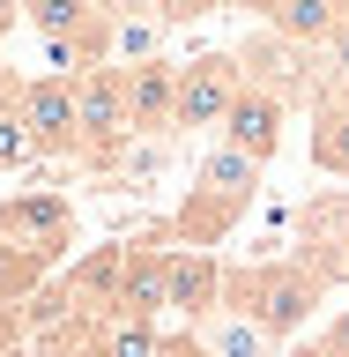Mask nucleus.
Wrapping results in <instances>:
<instances>
[{
    "instance_id": "f257e3e1",
    "label": "nucleus",
    "mask_w": 349,
    "mask_h": 357,
    "mask_svg": "<svg viewBox=\"0 0 349 357\" xmlns=\"http://www.w3.org/2000/svg\"><path fill=\"white\" fill-rule=\"evenodd\" d=\"M67 245H75V208L60 194H8L0 201V305H22L67 261Z\"/></svg>"
},
{
    "instance_id": "f03ea898",
    "label": "nucleus",
    "mask_w": 349,
    "mask_h": 357,
    "mask_svg": "<svg viewBox=\"0 0 349 357\" xmlns=\"http://www.w3.org/2000/svg\"><path fill=\"white\" fill-rule=\"evenodd\" d=\"M327 298V268L312 261H253V268H223V305L245 312L267 342H290Z\"/></svg>"
},
{
    "instance_id": "7ed1b4c3",
    "label": "nucleus",
    "mask_w": 349,
    "mask_h": 357,
    "mask_svg": "<svg viewBox=\"0 0 349 357\" xmlns=\"http://www.w3.org/2000/svg\"><path fill=\"white\" fill-rule=\"evenodd\" d=\"M253 194H261V164L238 156L231 142H216V149L194 164V186H186V201H178V238L194 245V253H208V245L253 208Z\"/></svg>"
},
{
    "instance_id": "20e7f679",
    "label": "nucleus",
    "mask_w": 349,
    "mask_h": 357,
    "mask_svg": "<svg viewBox=\"0 0 349 357\" xmlns=\"http://www.w3.org/2000/svg\"><path fill=\"white\" fill-rule=\"evenodd\" d=\"M75 127H82V164L119 172L134 127H127V75H119L111 60L89 67V75H75Z\"/></svg>"
},
{
    "instance_id": "39448f33",
    "label": "nucleus",
    "mask_w": 349,
    "mask_h": 357,
    "mask_svg": "<svg viewBox=\"0 0 349 357\" xmlns=\"http://www.w3.org/2000/svg\"><path fill=\"white\" fill-rule=\"evenodd\" d=\"M238 89H245V67H238V52H201V60H186V67H178L171 134H216Z\"/></svg>"
},
{
    "instance_id": "423d86ee",
    "label": "nucleus",
    "mask_w": 349,
    "mask_h": 357,
    "mask_svg": "<svg viewBox=\"0 0 349 357\" xmlns=\"http://www.w3.org/2000/svg\"><path fill=\"white\" fill-rule=\"evenodd\" d=\"M22 119V142L30 156H82V127H75V82L60 75H30V82L8 89Z\"/></svg>"
},
{
    "instance_id": "0eeeda50",
    "label": "nucleus",
    "mask_w": 349,
    "mask_h": 357,
    "mask_svg": "<svg viewBox=\"0 0 349 357\" xmlns=\"http://www.w3.org/2000/svg\"><path fill=\"white\" fill-rule=\"evenodd\" d=\"M104 312L156 328V312H171V253H119L104 283Z\"/></svg>"
},
{
    "instance_id": "6e6552de",
    "label": "nucleus",
    "mask_w": 349,
    "mask_h": 357,
    "mask_svg": "<svg viewBox=\"0 0 349 357\" xmlns=\"http://www.w3.org/2000/svg\"><path fill=\"white\" fill-rule=\"evenodd\" d=\"M283 127H290V105L245 82L238 97H231V112H223V127H216V134H223L238 156H253V164L267 172V164H275V149H283Z\"/></svg>"
},
{
    "instance_id": "1a4fd4ad",
    "label": "nucleus",
    "mask_w": 349,
    "mask_h": 357,
    "mask_svg": "<svg viewBox=\"0 0 349 357\" xmlns=\"http://www.w3.org/2000/svg\"><path fill=\"white\" fill-rule=\"evenodd\" d=\"M127 75V127L134 134H171V105H178V67L171 60H134Z\"/></svg>"
},
{
    "instance_id": "9d476101",
    "label": "nucleus",
    "mask_w": 349,
    "mask_h": 357,
    "mask_svg": "<svg viewBox=\"0 0 349 357\" xmlns=\"http://www.w3.org/2000/svg\"><path fill=\"white\" fill-rule=\"evenodd\" d=\"M312 164L327 178H349V82L327 75L312 89Z\"/></svg>"
},
{
    "instance_id": "9b49d317",
    "label": "nucleus",
    "mask_w": 349,
    "mask_h": 357,
    "mask_svg": "<svg viewBox=\"0 0 349 357\" xmlns=\"http://www.w3.org/2000/svg\"><path fill=\"white\" fill-rule=\"evenodd\" d=\"M216 305H223V261L216 253H194V245H171V312L201 320Z\"/></svg>"
},
{
    "instance_id": "f8f14e48",
    "label": "nucleus",
    "mask_w": 349,
    "mask_h": 357,
    "mask_svg": "<svg viewBox=\"0 0 349 357\" xmlns=\"http://www.w3.org/2000/svg\"><path fill=\"white\" fill-rule=\"evenodd\" d=\"M194 342H201V357H275V342H267L245 312H231V305L201 312V320H194Z\"/></svg>"
},
{
    "instance_id": "ddd939ff",
    "label": "nucleus",
    "mask_w": 349,
    "mask_h": 357,
    "mask_svg": "<svg viewBox=\"0 0 349 357\" xmlns=\"http://www.w3.org/2000/svg\"><path fill=\"white\" fill-rule=\"evenodd\" d=\"M111 15H119L111 0H22V22H30L45 45L52 38H82V30H104Z\"/></svg>"
},
{
    "instance_id": "4468645a",
    "label": "nucleus",
    "mask_w": 349,
    "mask_h": 357,
    "mask_svg": "<svg viewBox=\"0 0 349 357\" xmlns=\"http://www.w3.org/2000/svg\"><path fill=\"white\" fill-rule=\"evenodd\" d=\"M267 30L290 38V45H305V52H320L334 38V0H275L267 8Z\"/></svg>"
},
{
    "instance_id": "2eb2a0df",
    "label": "nucleus",
    "mask_w": 349,
    "mask_h": 357,
    "mask_svg": "<svg viewBox=\"0 0 349 357\" xmlns=\"http://www.w3.org/2000/svg\"><path fill=\"white\" fill-rule=\"evenodd\" d=\"M134 60H164V22L149 8L111 15V67H134Z\"/></svg>"
},
{
    "instance_id": "dca6fc26",
    "label": "nucleus",
    "mask_w": 349,
    "mask_h": 357,
    "mask_svg": "<svg viewBox=\"0 0 349 357\" xmlns=\"http://www.w3.org/2000/svg\"><path fill=\"white\" fill-rule=\"evenodd\" d=\"M223 0H149V15L171 30V22H201V15H216Z\"/></svg>"
},
{
    "instance_id": "f3484780",
    "label": "nucleus",
    "mask_w": 349,
    "mask_h": 357,
    "mask_svg": "<svg viewBox=\"0 0 349 357\" xmlns=\"http://www.w3.org/2000/svg\"><path fill=\"white\" fill-rule=\"evenodd\" d=\"M327 60H334V75L349 82V22H334V38H327Z\"/></svg>"
},
{
    "instance_id": "a211bd4d",
    "label": "nucleus",
    "mask_w": 349,
    "mask_h": 357,
    "mask_svg": "<svg viewBox=\"0 0 349 357\" xmlns=\"http://www.w3.org/2000/svg\"><path fill=\"white\" fill-rule=\"evenodd\" d=\"M156 357H201V342H194V335H171V342H164Z\"/></svg>"
},
{
    "instance_id": "6ab92c4d",
    "label": "nucleus",
    "mask_w": 349,
    "mask_h": 357,
    "mask_svg": "<svg viewBox=\"0 0 349 357\" xmlns=\"http://www.w3.org/2000/svg\"><path fill=\"white\" fill-rule=\"evenodd\" d=\"M15 22H22V0H0V38H8Z\"/></svg>"
},
{
    "instance_id": "aec40b11",
    "label": "nucleus",
    "mask_w": 349,
    "mask_h": 357,
    "mask_svg": "<svg viewBox=\"0 0 349 357\" xmlns=\"http://www.w3.org/2000/svg\"><path fill=\"white\" fill-rule=\"evenodd\" d=\"M223 8H261V15H267V8H275V0H223Z\"/></svg>"
},
{
    "instance_id": "412c9836",
    "label": "nucleus",
    "mask_w": 349,
    "mask_h": 357,
    "mask_svg": "<svg viewBox=\"0 0 349 357\" xmlns=\"http://www.w3.org/2000/svg\"><path fill=\"white\" fill-rule=\"evenodd\" d=\"M111 8H119V15H127V8H149V0H111Z\"/></svg>"
},
{
    "instance_id": "4be33fe9",
    "label": "nucleus",
    "mask_w": 349,
    "mask_h": 357,
    "mask_svg": "<svg viewBox=\"0 0 349 357\" xmlns=\"http://www.w3.org/2000/svg\"><path fill=\"white\" fill-rule=\"evenodd\" d=\"M334 22H349V0H334Z\"/></svg>"
},
{
    "instance_id": "5701e85b",
    "label": "nucleus",
    "mask_w": 349,
    "mask_h": 357,
    "mask_svg": "<svg viewBox=\"0 0 349 357\" xmlns=\"http://www.w3.org/2000/svg\"><path fill=\"white\" fill-rule=\"evenodd\" d=\"M0 89H8V60H0Z\"/></svg>"
},
{
    "instance_id": "b1692460",
    "label": "nucleus",
    "mask_w": 349,
    "mask_h": 357,
    "mask_svg": "<svg viewBox=\"0 0 349 357\" xmlns=\"http://www.w3.org/2000/svg\"><path fill=\"white\" fill-rule=\"evenodd\" d=\"M0 357H22V350H0Z\"/></svg>"
}]
</instances>
